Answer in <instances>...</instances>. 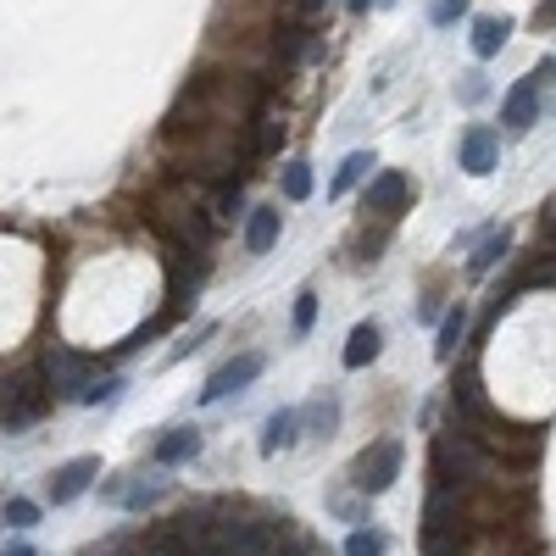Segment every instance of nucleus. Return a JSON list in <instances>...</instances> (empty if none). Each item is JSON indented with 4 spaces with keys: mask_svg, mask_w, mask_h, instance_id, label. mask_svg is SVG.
Returning a JSON list of instances; mask_svg holds the SVG:
<instances>
[{
    "mask_svg": "<svg viewBox=\"0 0 556 556\" xmlns=\"http://www.w3.org/2000/svg\"><path fill=\"white\" fill-rule=\"evenodd\" d=\"M217 551L223 556H273V523L228 518V523H217Z\"/></svg>",
    "mask_w": 556,
    "mask_h": 556,
    "instance_id": "5",
    "label": "nucleus"
},
{
    "mask_svg": "<svg viewBox=\"0 0 556 556\" xmlns=\"http://www.w3.org/2000/svg\"><path fill=\"white\" fill-rule=\"evenodd\" d=\"M212 217H217V223L245 217V190H240V178H223V184H217V195H212Z\"/></svg>",
    "mask_w": 556,
    "mask_h": 556,
    "instance_id": "16",
    "label": "nucleus"
},
{
    "mask_svg": "<svg viewBox=\"0 0 556 556\" xmlns=\"http://www.w3.org/2000/svg\"><path fill=\"white\" fill-rule=\"evenodd\" d=\"M379 345H384V329H379V323H356L351 340H345V367H367V362L379 356Z\"/></svg>",
    "mask_w": 556,
    "mask_h": 556,
    "instance_id": "13",
    "label": "nucleus"
},
{
    "mask_svg": "<svg viewBox=\"0 0 556 556\" xmlns=\"http://www.w3.org/2000/svg\"><path fill=\"white\" fill-rule=\"evenodd\" d=\"M412 195V184L406 173H379L374 184H367V195H362V212H379V217H395Z\"/></svg>",
    "mask_w": 556,
    "mask_h": 556,
    "instance_id": "9",
    "label": "nucleus"
},
{
    "mask_svg": "<svg viewBox=\"0 0 556 556\" xmlns=\"http://www.w3.org/2000/svg\"><path fill=\"white\" fill-rule=\"evenodd\" d=\"M285 201H306L312 195V162H285Z\"/></svg>",
    "mask_w": 556,
    "mask_h": 556,
    "instance_id": "18",
    "label": "nucleus"
},
{
    "mask_svg": "<svg viewBox=\"0 0 556 556\" xmlns=\"http://www.w3.org/2000/svg\"><path fill=\"white\" fill-rule=\"evenodd\" d=\"M312 323H317V290H301L295 295V340L312 334Z\"/></svg>",
    "mask_w": 556,
    "mask_h": 556,
    "instance_id": "23",
    "label": "nucleus"
},
{
    "mask_svg": "<svg viewBox=\"0 0 556 556\" xmlns=\"http://www.w3.org/2000/svg\"><path fill=\"white\" fill-rule=\"evenodd\" d=\"M295 440H301V412H290V406H285V412H273V417H267V429H262V451L278 456V451H290Z\"/></svg>",
    "mask_w": 556,
    "mask_h": 556,
    "instance_id": "12",
    "label": "nucleus"
},
{
    "mask_svg": "<svg viewBox=\"0 0 556 556\" xmlns=\"http://www.w3.org/2000/svg\"><path fill=\"white\" fill-rule=\"evenodd\" d=\"M45 412H51V390H45V379H34V374L0 379V424L7 429H28V424H39Z\"/></svg>",
    "mask_w": 556,
    "mask_h": 556,
    "instance_id": "2",
    "label": "nucleus"
},
{
    "mask_svg": "<svg viewBox=\"0 0 556 556\" xmlns=\"http://www.w3.org/2000/svg\"><path fill=\"white\" fill-rule=\"evenodd\" d=\"M390 551V540L379 534V529H356L351 540H345V556H384Z\"/></svg>",
    "mask_w": 556,
    "mask_h": 556,
    "instance_id": "21",
    "label": "nucleus"
},
{
    "mask_svg": "<svg viewBox=\"0 0 556 556\" xmlns=\"http://www.w3.org/2000/svg\"><path fill=\"white\" fill-rule=\"evenodd\" d=\"M540 228H545V240H551V245H556V201H551V206H545V223H540Z\"/></svg>",
    "mask_w": 556,
    "mask_h": 556,
    "instance_id": "29",
    "label": "nucleus"
},
{
    "mask_svg": "<svg viewBox=\"0 0 556 556\" xmlns=\"http://www.w3.org/2000/svg\"><path fill=\"white\" fill-rule=\"evenodd\" d=\"M506 245H513V235H506V228H501V235H490V240L479 245V256H473L468 267H473V273H490V267H495V262L506 256Z\"/></svg>",
    "mask_w": 556,
    "mask_h": 556,
    "instance_id": "22",
    "label": "nucleus"
},
{
    "mask_svg": "<svg viewBox=\"0 0 556 556\" xmlns=\"http://www.w3.org/2000/svg\"><path fill=\"white\" fill-rule=\"evenodd\" d=\"M96 479H101V456H73V462H62V468L51 473V501L56 506H73Z\"/></svg>",
    "mask_w": 556,
    "mask_h": 556,
    "instance_id": "7",
    "label": "nucleus"
},
{
    "mask_svg": "<svg viewBox=\"0 0 556 556\" xmlns=\"http://www.w3.org/2000/svg\"><path fill=\"white\" fill-rule=\"evenodd\" d=\"M495 162H501V139H495V128H468L462 134V167H468L473 178H484V173H495Z\"/></svg>",
    "mask_w": 556,
    "mask_h": 556,
    "instance_id": "8",
    "label": "nucleus"
},
{
    "mask_svg": "<svg viewBox=\"0 0 556 556\" xmlns=\"http://www.w3.org/2000/svg\"><path fill=\"white\" fill-rule=\"evenodd\" d=\"M262 367H267V362H262L256 351H245V356H235V362H223V367H217V374L206 379V390H201V401L212 406V401H223V395H235V390H245V384H256V379H262Z\"/></svg>",
    "mask_w": 556,
    "mask_h": 556,
    "instance_id": "6",
    "label": "nucleus"
},
{
    "mask_svg": "<svg viewBox=\"0 0 556 556\" xmlns=\"http://www.w3.org/2000/svg\"><path fill=\"white\" fill-rule=\"evenodd\" d=\"M7 523H12V529H34V523H39V506H34V501H23V495H17V501H7Z\"/></svg>",
    "mask_w": 556,
    "mask_h": 556,
    "instance_id": "25",
    "label": "nucleus"
},
{
    "mask_svg": "<svg viewBox=\"0 0 556 556\" xmlns=\"http://www.w3.org/2000/svg\"><path fill=\"white\" fill-rule=\"evenodd\" d=\"M117 390H123V379H106V384H89V390H84V401H89V406H112V401H117Z\"/></svg>",
    "mask_w": 556,
    "mask_h": 556,
    "instance_id": "26",
    "label": "nucleus"
},
{
    "mask_svg": "<svg viewBox=\"0 0 556 556\" xmlns=\"http://www.w3.org/2000/svg\"><path fill=\"white\" fill-rule=\"evenodd\" d=\"M367 7H374V0H351V12H367Z\"/></svg>",
    "mask_w": 556,
    "mask_h": 556,
    "instance_id": "31",
    "label": "nucleus"
},
{
    "mask_svg": "<svg viewBox=\"0 0 556 556\" xmlns=\"http://www.w3.org/2000/svg\"><path fill=\"white\" fill-rule=\"evenodd\" d=\"M201 456V429H167L156 440V468H184Z\"/></svg>",
    "mask_w": 556,
    "mask_h": 556,
    "instance_id": "10",
    "label": "nucleus"
},
{
    "mask_svg": "<svg viewBox=\"0 0 556 556\" xmlns=\"http://www.w3.org/2000/svg\"><path fill=\"white\" fill-rule=\"evenodd\" d=\"M312 556H329V551H317V545H312Z\"/></svg>",
    "mask_w": 556,
    "mask_h": 556,
    "instance_id": "32",
    "label": "nucleus"
},
{
    "mask_svg": "<svg viewBox=\"0 0 556 556\" xmlns=\"http://www.w3.org/2000/svg\"><path fill=\"white\" fill-rule=\"evenodd\" d=\"M278 206H256V212H245V251L251 256H262V251H273L278 245Z\"/></svg>",
    "mask_w": 556,
    "mask_h": 556,
    "instance_id": "11",
    "label": "nucleus"
},
{
    "mask_svg": "<svg viewBox=\"0 0 556 556\" xmlns=\"http://www.w3.org/2000/svg\"><path fill=\"white\" fill-rule=\"evenodd\" d=\"M401 462H406V451H401V440H379V445H367L362 456H356V490L362 495H384L395 479H401Z\"/></svg>",
    "mask_w": 556,
    "mask_h": 556,
    "instance_id": "3",
    "label": "nucleus"
},
{
    "mask_svg": "<svg viewBox=\"0 0 556 556\" xmlns=\"http://www.w3.org/2000/svg\"><path fill=\"white\" fill-rule=\"evenodd\" d=\"M285 134H290V128H285V117L262 112V117H256V151H262V156H267V151H278V146H285Z\"/></svg>",
    "mask_w": 556,
    "mask_h": 556,
    "instance_id": "20",
    "label": "nucleus"
},
{
    "mask_svg": "<svg viewBox=\"0 0 556 556\" xmlns=\"http://www.w3.org/2000/svg\"><path fill=\"white\" fill-rule=\"evenodd\" d=\"M456 17H468V0H429V23L434 28H451Z\"/></svg>",
    "mask_w": 556,
    "mask_h": 556,
    "instance_id": "24",
    "label": "nucleus"
},
{
    "mask_svg": "<svg viewBox=\"0 0 556 556\" xmlns=\"http://www.w3.org/2000/svg\"><path fill=\"white\" fill-rule=\"evenodd\" d=\"M534 28H556V0H540L534 7Z\"/></svg>",
    "mask_w": 556,
    "mask_h": 556,
    "instance_id": "27",
    "label": "nucleus"
},
{
    "mask_svg": "<svg viewBox=\"0 0 556 556\" xmlns=\"http://www.w3.org/2000/svg\"><path fill=\"white\" fill-rule=\"evenodd\" d=\"M367 167H374V156H367V151H351V156L340 162V173H334V184H329V195H351V190H356V184L367 178Z\"/></svg>",
    "mask_w": 556,
    "mask_h": 556,
    "instance_id": "17",
    "label": "nucleus"
},
{
    "mask_svg": "<svg viewBox=\"0 0 556 556\" xmlns=\"http://www.w3.org/2000/svg\"><path fill=\"white\" fill-rule=\"evenodd\" d=\"M506 34H513V17H479V23H473V56L490 62L501 45H506Z\"/></svg>",
    "mask_w": 556,
    "mask_h": 556,
    "instance_id": "14",
    "label": "nucleus"
},
{
    "mask_svg": "<svg viewBox=\"0 0 556 556\" xmlns=\"http://www.w3.org/2000/svg\"><path fill=\"white\" fill-rule=\"evenodd\" d=\"M551 78H556V62H545V67H534L529 78H518L513 89H506V101H501V123L523 134V128L540 117V89H545Z\"/></svg>",
    "mask_w": 556,
    "mask_h": 556,
    "instance_id": "4",
    "label": "nucleus"
},
{
    "mask_svg": "<svg viewBox=\"0 0 556 556\" xmlns=\"http://www.w3.org/2000/svg\"><path fill=\"white\" fill-rule=\"evenodd\" d=\"M39 379H45V390H51V401H84V390L96 384V362L78 356L73 345H51Z\"/></svg>",
    "mask_w": 556,
    "mask_h": 556,
    "instance_id": "1",
    "label": "nucleus"
},
{
    "mask_svg": "<svg viewBox=\"0 0 556 556\" xmlns=\"http://www.w3.org/2000/svg\"><path fill=\"white\" fill-rule=\"evenodd\" d=\"M301 424H312L317 434H334V424H340V401H334V395H317V401H312V412L301 417Z\"/></svg>",
    "mask_w": 556,
    "mask_h": 556,
    "instance_id": "19",
    "label": "nucleus"
},
{
    "mask_svg": "<svg viewBox=\"0 0 556 556\" xmlns=\"http://www.w3.org/2000/svg\"><path fill=\"white\" fill-rule=\"evenodd\" d=\"M462 334H468V306L456 301V306L445 312V323H440V334H434V356H440V362H451V356H456V345H462Z\"/></svg>",
    "mask_w": 556,
    "mask_h": 556,
    "instance_id": "15",
    "label": "nucleus"
},
{
    "mask_svg": "<svg viewBox=\"0 0 556 556\" xmlns=\"http://www.w3.org/2000/svg\"><path fill=\"white\" fill-rule=\"evenodd\" d=\"M323 7H329V0H295V12H301V17H317Z\"/></svg>",
    "mask_w": 556,
    "mask_h": 556,
    "instance_id": "28",
    "label": "nucleus"
},
{
    "mask_svg": "<svg viewBox=\"0 0 556 556\" xmlns=\"http://www.w3.org/2000/svg\"><path fill=\"white\" fill-rule=\"evenodd\" d=\"M0 556H34V545H28V540H12V545L0 551Z\"/></svg>",
    "mask_w": 556,
    "mask_h": 556,
    "instance_id": "30",
    "label": "nucleus"
}]
</instances>
